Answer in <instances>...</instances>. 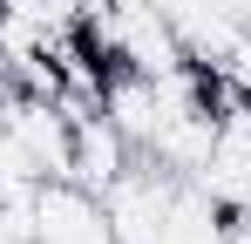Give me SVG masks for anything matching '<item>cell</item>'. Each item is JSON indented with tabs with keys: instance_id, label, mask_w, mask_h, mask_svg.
Returning a JSON list of instances; mask_svg holds the SVG:
<instances>
[{
	"instance_id": "4",
	"label": "cell",
	"mask_w": 251,
	"mask_h": 244,
	"mask_svg": "<svg viewBox=\"0 0 251 244\" xmlns=\"http://www.w3.org/2000/svg\"><path fill=\"white\" fill-rule=\"evenodd\" d=\"M231 244H251V210H231Z\"/></svg>"
},
{
	"instance_id": "2",
	"label": "cell",
	"mask_w": 251,
	"mask_h": 244,
	"mask_svg": "<svg viewBox=\"0 0 251 244\" xmlns=\"http://www.w3.org/2000/svg\"><path fill=\"white\" fill-rule=\"evenodd\" d=\"M183 183H190V176H176V170H163V163H150V156H136L123 176L102 190L116 238L123 244H156L163 224H170V210H176V197H183Z\"/></svg>"
},
{
	"instance_id": "1",
	"label": "cell",
	"mask_w": 251,
	"mask_h": 244,
	"mask_svg": "<svg viewBox=\"0 0 251 244\" xmlns=\"http://www.w3.org/2000/svg\"><path fill=\"white\" fill-rule=\"evenodd\" d=\"M21 231H27V244H123L102 190H88L75 176L34 183V197L21 203Z\"/></svg>"
},
{
	"instance_id": "3",
	"label": "cell",
	"mask_w": 251,
	"mask_h": 244,
	"mask_svg": "<svg viewBox=\"0 0 251 244\" xmlns=\"http://www.w3.org/2000/svg\"><path fill=\"white\" fill-rule=\"evenodd\" d=\"M190 183L224 210H251V102H224L217 95V122H210V143Z\"/></svg>"
}]
</instances>
